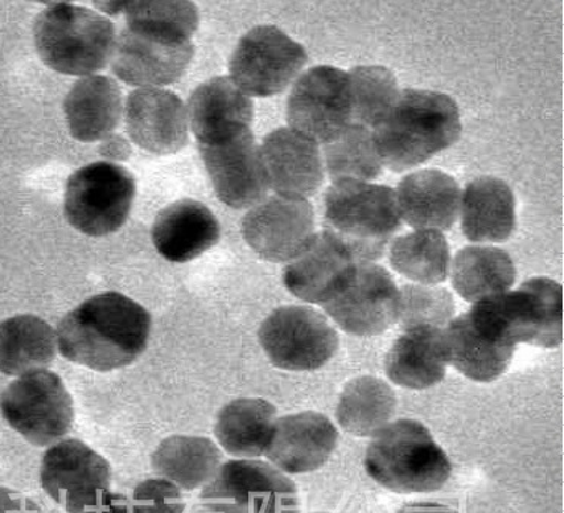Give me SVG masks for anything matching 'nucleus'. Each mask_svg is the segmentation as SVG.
<instances>
[{"mask_svg":"<svg viewBox=\"0 0 564 513\" xmlns=\"http://www.w3.org/2000/svg\"><path fill=\"white\" fill-rule=\"evenodd\" d=\"M150 312L121 293L94 295L61 319L57 351L72 363L110 372L129 367L145 352Z\"/></svg>","mask_w":564,"mask_h":513,"instance_id":"obj_1","label":"nucleus"},{"mask_svg":"<svg viewBox=\"0 0 564 513\" xmlns=\"http://www.w3.org/2000/svg\"><path fill=\"white\" fill-rule=\"evenodd\" d=\"M372 133L382 166L403 172L458 142L463 122L447 94L406 89Z\"/></svg>","mask_w":564,"mask_h":513,"instance_id":"obj_2","label":"nucleus"},{"mask_svg":"<svg viewBox=\"0 0 564 513\" xmlns=\"http://www.w3.org/2000/svg\"><path fill=\"white\" fill-rule=\"evenodd\" d=\"M467 314L476 330L498 347L562 345L563 288L550 277L529 279L518 290L475 303Z\"/></svg>","mask_w":564,"mask_h":513,"instance_id":"obj_3","label":"nucleus"},{"mask_svg":"<svg viewBox=\"0 0 564 513\" xmlns=\"http://www.w3.org/2000/svg\"><path fill=\"white\" fill-rule=\"evenodd\" d=\"M366 473L398 494L442 490L452 476L446 451L422 422L401 418L375 434L366 450Z\"/></svg>","mask_w":564,"mask_h":513,"instance_id":"obj_4","label":"nucleus"},{"mask_svg":"<svg viewBox=\"0 0 564 513\" xmlns=\"http://www.w3.org/2000/svg\"><path fill=\"white\" fill-rule=\"evenodd\" d=\"M324 217V231L364 262L380 260L402 226L397 192L361 181L333 183L325 195Z\"/></svg>","mask_w":564,"mask_h":513,"instance_id":"obj_5","label":"nucleus"},{"mask_svg":"<svg viewBox=\"0 0 564 513\" xmlns=\"http://www.w3.org/2000/svg\"><path fill=\"white\" fill-rule=\"evenodd\" d=\"M34 41L53 72L88 77L112 59L117 34L110 20L88 8L55 3L36 18Z\"/></svg>","mask_w":564,"mask_h":513,"instance_id":"obj_6","label":"nucleus"},{"mask_svg":"<svg viewBox=\"0 0 564 513\" xmlns=\"http://www.w3.org/2000/svg\"><path fill=\"white\" fill-rule=\"evenodd\" d=\"M193 56L192 34L183 29L127 20L115 44L112 69L127 85L156 88L178 81Z\"/></svg>","mask_w":564,"mask_h":513,"instance_id":"obj_7","label":"nucleus"},{"mask_svg":"<svg viewBox=\"0 0 564 513\" xmlns=\"http://www.w3.org/2000/svg\"><path fill=\"white\" fill-rule=\"evenodd\" d=\"M134 196V176L126 167L110 162L88 164L67 181L65 219L85 236H110L126 225Z\"/></svg>","mask_w":564,"mask_h":513,"instance_id":"obj_8","label":"nucleus"},{"mask_svg":"<svg viewBox=\"0 0 564 513\" xmlns=\"http://www.w3.org/2000/svg\"><path fill=\"white\" fill-rule=\"evenodd\" d=\"M0 413L24 440L51 447L73 428L74 402L57 373L43 369L19 376L0 393Z\"/></svg>","mask_w":564,"mask_h":513,"instance_id":"obj_9","label":"nucleus"},{"mask_svg":"<svg viewBox=\"0 0 564 513\" xmlns=\"http://www.w3.org/2000/svg\"><path fill=\"white\" fill-rule=\"evenodd\" d=\"M200 504L230 513H300L294 480L258 459L221 463L216 476L202 488Z\"/></svg>","mask_w":564,"mask_h":513,"instance_id":"obj_10","label":"nucleus"},{"mask_svg":"<svg viewBox=\"0 0 564 513\" xmlns=\"http://www.w3.org/2000/svg\"><path fill=\"white\" fill-rule=\"evenodd\" d=\"M259 343L275 368L308 372L325 367L336 356L339 335L321 312L283 306L262 323Z\"/></svg>","mask_w":564,"mask_h":513,"instance_id":"obj_11","label":"nucleus"},{"mask_svg":"<svg viewBox=\"0 0 564 513\" xmlns=\"http://www.w3.org/2000/svg\"><path fill=\"white\" fill-rule=\"evenodd\" d=\"M307 52L282 29L262 24L247 32L230 57V79L249 97L278 96L307 64Z\"/></svg>","mask_w":564,"mask_h":513,"instance_id":"obj_12","label":"nucleus"},{"mask_svg":"<svg viewBox=\"0 0 564 513\" xmlns=\"http://www.w3.org/2000/svg\"><path fill=\"white\" fill-rule=\"evenodd\" d=\"M286 121L318 145L335 139L352 124L348 73L330 65L307 69L288 97Z\"/></svg>","mask_w":564,"mask_h":513,"instance_id":"obj_13","label":"nucleus"},{"mask_svg":"<svg viewBox=\"0 0 564 513\" xmlns=\"http://www.w3.org/2000/svg\"><path fill=\"white\" fill-rule=\"evenodd\" d=\"M323 309L345 334L370 338L398 323L399 288L384 266L357 261L347 283Z\"/></svg>","mask_w":564,"mask_h":513,"instance_id":"obj_14","label":"nucleus"},{"mask_svg":"<svg viewBox=\"0 0 564 513\" xmlns=\"http://www.w3.org/2000/svg\"><path fill=\"white\" fill-rule=\"evenodd\" d=\"M45 494L68 513H85L110 491L112 469L106 458L80 440L48 447L40 467Z\"/></svg>","mask_w":564,"mask_h":513,"instance_id":"obj_15","label":"nucleus"},{"mask_svg":"<svg viewBox=\"0 0 564 513\" xmlns=\"http://www.w3.org/2000/svg\"><path fill=\"white\" fill-rule=\"evenodd\" d=\"M202 160L217 198L234 209L261 204L269 192L265 171L252 130L235 131L199 143Z\"/></svg>","mask_w":564,"mask_h":513,"instance_id":"obj_16","label":"nucleus"},{"mask_svg":"<svg viewBox=\"0 0 564 513\" xmlns=\"http://www.w3.org/2000/svg\"><path fill=\"white\" fill-rule=\"evenodd\" d=\"M241 232L262 260L291 262L315 237V212L307 199L278 195L247 212Z\"/></svg>","mask_w":564,"mask_h":513,"instance_id":"obj_17","label":"nucleus"},{"mask_svg":"<svg viewBox=\"0 0 564 513\" xmlns=\"http://www.w3.org/2000/svg\"><path fill=\"white\" fill-rule=\"evenodd\" d=\"M339 445V430L318 412L290 414L275 421L265 457L285 474L319 470Z\"/></svg>","mask_w":564,"mask_h":513,"instance_id":"obj_18","label":"nucleus"},{"mask_svg":"<svg viewBox=\"0 0 564 513\" xmlns=\"http://www.w3.org/2000/svg\"><path fill=\"white\" fill-rule=\"evenodd\" d=\"M259 148L269 188L279 196L306 199L323 186V154L312 139L292 129H278L265 135Z\"/></svg>","mask_w":564,"mask_h":513,"instance_id":"obj_19","label":"nucleus"},{"mask_svg":"<svg viewBox=\"0 0 564 513\" xmlns=\"http://www.w3.org/2000/svg\"><path fill=\"white\" fill-rule=\"evenodd\" d=\"M126 124L131 141L151 154H176L188 142L187 112L171 90L143 88L130 94Z\"/></svg>","mask_w":564,"mask_h":513,"instance_id":"obj_20","label":"nucleus"},{"mask_svg":"<svg viewBox=\"0 0 564 513\" xmlns=\"http://www.w3.org/2000/svg\"><path fill=\"white\" fill-rule=\"evenodd\" d=\"M357 261L327 231L315 233L311 244L283 270V283L294 297L311 305L330 302L347 283Z\"/></svg>","mask_w":564,"mask_h":513,"instance_id":"obj_21","label":"nucleus"},{"mask_svg":"<svg viewBox=\"0 0 564 513\" xmlns=\"http://www.w3.org/2000/svg\"><path fill=\"white\" fill-rule=\"evenodd\" d=\"M152 243L164 260L184 264L208 252L220 240V223L212 209L193 199L169 205L156 215Z\"/></svg>","mask_w":564,"mask_h":513,"instance_id":"obj_22","label":"nucleus"},{"mask_svg":"<svg viewBox=\"0 0 564 513\" xmlns=\"http://www.w3.org/2000/svg\"><path fill=\"white\" fill-rule=\"evenodd\" d=\"M459 184L438 170H423L406 175L399 184L397 199L401 219L415 231H448L458 220Z\"/></svg>","mask_w":564,"mask_h":513,"instance_id":"obj_23","label":"nucleus"},{"mask_svg":"<svg viewBox=\"0 0 564 513\" xmlns=\"http://www.w3.org/2000/svg\"><path fill=\"white\" fill-rule=\"evenodd\" d=\"M459 212L464 236L471 243H505L517 226L512 188L496 176H480L468 183Z\"/></svg>","mask_w":564,"mask_h":513,"instance_id":"obj_24","label":"nucleus"},{"mask_svg":"<svg viewBox=\"0 0 564 513\" xmlns=\"http://www.w3.org/2000/svg\"><path fill=\"white\" fill-rule=\"evenodd\" d=\"M253 114L252 100L230 77L205 81L193 90L188 100V119L197 143L250 129Z\"/></svg>","mask_w":564,"mask_h":513,"instance_id":"obj_25","label":"nucleus"},{"mask_svg":"<svg viewBox=\"0 0 564 513\" xmlns=\"http://www.w3.org/2000/svg\"><path fill=\"white\" fill-rule=\"evenodd\" d=\"M69 134L80 142L106 139L117 129L122 114V92L106 76L77 80L64 100Z\"/></svg>","mask_w":564,"mask_h":513,"instance_id":"obj_26","label":"nucleus"},{"mask_svg":"<svg viewBox=\"0 0 564 513\" xmlns=\"http://www.w3.org/2000/svg\"><path fill=\"white\" fill-rule=\"evenodd\" d=\"M443 328H409L387 352L384 369L391 383L411 390H426L442 383L447 364L442 354Z\"/></svg>","mask_w":564,"mask_h":513,"instance_id":"obj_27","label":"nucleus"},{"mask_svg":"<svg viewBox=\"0 0 564 513\" xmlns=\"http://www.w3.org/2000/svg\"><path fill=\"white\" fill-rule=\"evenodd\" d=\"M517 348L498 347L473 326L468 314L453 318L442 330L444 363L476 383H492L508 371Z\"/></svg>","mask_w":564,"mask_h":513,"instance_id":"obj_28","label":"nucleus"},{"mask_svg":"<svg viewBox=\"0 0 564 513\" xmlns=\"http://www.w3.org/2000/svg\"><path fill=\"white\" fill-rule=\"evenodd\" d=\"M278 408L262 397H240L217 414L214 435L230 457L257 459L265 454Z\"/></svg>","mask_w":564,"mask_h":513,"instance_id":"obj_29","label":"nucleus"},{"mask_svg":"<svg viewBox=\"0 0 564 513\" xmlns=\"http://www.w3.org/2000/svg\"><path fill=\"white\" fill-rule=\"evenodd\" d=\"M56 331L36 315H15L0 323V373L23 376L51 367Z\"/></svg>","mask_w":564,"mask_h":513,"instance_id":"obj_30","label":"nucleus"},{"mask_svg":"<svg viewBox=\"0 0 564 513\" xmlns=\"http://www.w3.org/2000/svg\"><path fill=\"white\" fill-rule=\"evenodd\" d=\"M221 461L224 455L216 443L197 435H172L156 446L151 457L152 470L185 491L207 485Z\"/></svg>","mask_w":564,"mask_h":513,"instance_id":"obj_31","label":"nucleus"},{"mask_svg":"<svg viewBox=\"0 0 564 513\" xmlns=\"http://www.w3.org/2000/svg\"><path fill=\"white\" fill-rule=\"evenodd\" d=\"M452 285L465 302L508 293L517 281V269L510 254L494 245H468L456 253L451 264Z\"/></svg>","mask_w":564,"mask_h":513,"instance_id":"obj_32","label":"nucleus"},{"mask_svg":"<svg viewBox=\"0 0 564 513\" xmlns=\"http://www.w3.org/2000/svg\"><path fill=\"white\" fill-rule=\"evenodd\" d=\"M398 412V396L386 381L377 376H357L345 385L337 404L336 417L345 433L373 437Z\"/></svg>","mask_w":564,"mask_h":513,"instance_id":"obj_33","label":"nucleus"},{"mask_svg":"<svg viewBox=\"0 0 564 513\" xmlns=\"http://www.w3.org/2000/svg\"><path fill=\"white\" fill-rule=\"evenodd\" d=\"M391 266L417 285L436 286L451 273V248L443 232L414 231L390 243Z\"/></svg>","mask_w":564,"mask_h":513,"instance_id":"obj_34","label":"nucleus"},{"mask_svg":"<svg viewBox=\"0 0 564 513\" xmlns=\"http://www.w3.org/2000/svg\"><path fill=\"white\" fill-rule=\"evenodd\" d=\"M324 163L333 183L377 179L382 172L372 130L351 124L324 145Z\"/></svg>","mask_w":564,"mask_h":513,"instance_id":"obj_35","label":"nucleus"},{"mask_svg":"<svg viewBox=\"0 0 564 513\" xmlns=\"http://www.w3.org/2000/svg\"><path fill=\"white\" fill-rule=\"evenodd\" d=\"M349 76L352 124L372 130L397 105L401 90L397 77L386 67L365 65L354 68Z\"/></svg>","mask_w":564,"mask_h":513,"instance_id":"obj_36","label":"nucleus"},{"mask_svg":"<svg viewBox=\"0 0 564 513\" xmlns=\"http://www.w3.org/2000/svg\"><path fill=\"white\" fill-rule=\"evenodd\" d=\"M455 316V302L446 288L405 285L399 290L398 323L403 330L414 327L444 328Z\"/></svg>","mask_w":564,"mask_h":513,"instance_id":"obj_37","label":"nucleus"},{"mask_svg":"<svg viewBox=\"0 0 564 513\" xmlns=\"http://www.w3.org/2000/svg\"><path fill=\"white\" fill-rule=\"evenodd\" d=\"M127 20H147V22L166 24L195 34L199 26V12L192 2H129L123 3Z\"/></svg>","mask_w":564,"mask_h":513,"instance_id":"obj_38","label":"nucleus"},{"mask_svg":"<svg viewBox=\"0 0 564 513\" xmlns=\"http://www.w3.org/2000/svg\"><path fill=\"white\" fill-rule=\"evenodd\" d=\"M135 513H184L183 491L163 478L143 480L131 496Z\"/></svg>","mask_w":564,"mask_h":513,"instance_id":"obj_39","label":"nucleus"},{"mask_svg":"<svg viewBox=\"0 0 564 513\" xmlns=\"http://www.w3.org/2000/svg\"><path fill=\"white\" fill-rule=\"evenodd\" d=\"M0 513H41V509L22 492L0 487Z\"/></svg>","mask_w":564,"mask_h":513,"instance_id":"obj_40","label":"nucleus"},{"mask_svg":"<svg viewBox=\"0 0 564 513\" xmlns=\"http://www.w3.org/2000/svg\"><path fill=\"white\" fill-rule=\"evenodd\" d=\"M85 513H135L129 496L107 491Z\"/></svg>","mask_w":564,"mask_h":513,"instance_id":"obj_41","label":"nucleus"},{"mask_svg":"<svg viewBox=\"0 0 564 513\" xmlns=\"http://www.w3.org/2000/svg\"><path fill=\"white\" fill-rule=\"evenodd\" d=\"M100 151L102 157L109 160H127L131 155L129 142L121 135H112V138L106 139Z\"/></svg>","mask_w":564,"mask_h":513,"instance_id":"obj_42","label":"nucleus"},{"mask_svg":"<svg viewBox=\"0 0 564 513\" xmlns=\"http://www.w3.org/2000/svg\"><path fill=\"white\" fill-rule=\"evenodd\" d=\"M397 513H459L456 509L442 503H413L406 504Z\"/></svg>","mask_w":564,"mask_h":513,"instance_id":"obj_43","label":"nucleus"},{"mask_svg":"<svg viewBox=\"0 0 564 513\" xmlns=\"http://www.w3.org/2000/svg\"><path fill=\"white\" fill-rule=\"evenodd\" d=\"M195 513H230L226 511V509L208 506V504H200V507L197 509Z\"/></svg>","mask_w":564,"mask_h":513,"instance_id":"obj_44","label":"nucleus"},{"mask_svg":"<svg viewBox=\"0 0 564 513\" xmlns=\"http://www.w3.org/2000/svg\"><path fill=\"white\" fill-rule=\"evenodd\" d=\"M318 513H325V512H318Z\"/></svg>","mask_w":564,"mask_h":513,"instance_id":"obj_45","label":"nucleus"}]
</instances>
